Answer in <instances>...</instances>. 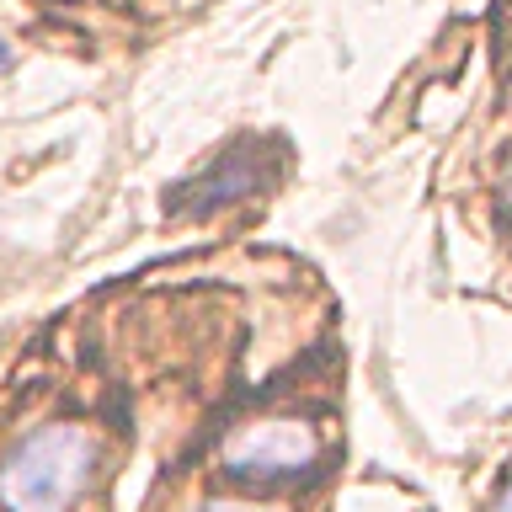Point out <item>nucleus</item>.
<instances>
[{"instance_id":"f257e3e1","label":"nucleus","mask_w":512,"mask_h":512,"mask_svg":"<svg viewBox=\"0 0 512 512\" xmlns=\"http://www.w3.org/2000/svg\"><path fill=\"white\" fill-rule=\"evenodd\" d=\"M96 459H102V443L91 427H38L0 459V502L6 512H75L91 486Z\"/></svg>"},{"instance_id":"f03ea898","label":"nucleus","mask_w":512,"mask_h":512,"mask_svg":"<svg viewBox=\"0 0 512 512\" xmlns=\"http://www.w3.org/2000/svg\"><path fill=\"white\" fill-rule=\"evenodd\" d=\"M326 454V438L310 416H251L224 432L219 464L240 480H283L315 470Z\"/></svg>"},{"instance_id":"7ed1b4c3","label":"nucleus","mask_w":512,"mask_h":512,"mask_svg":"<svg viewBox=\"0 0 512 512\" xmlns=\"http://www.w3.org/2000/svg\"><path fill=\"white\" fill-rule=\"evenodd\" d=\"M256 182H262V144L240 139L208 171H198L182 187H171L166 192V208H176V214H214V208L240 203L246 192H256Z\"/></svg>"},{"instance_id":"20e7f679","label":"nucleus","mask_w":512,"mask_h":512,"mask_svg":"<svg viewBox=\"0 0 512 512\" xmlns=\"http://www.w3.org/2000/svg\"><path fill=\"white\" fill-rule=\"evenodd\" d=\"M502 208L512 214V160H507V171H502Z\"/></svg>"},{"instance_id":"39448f33","label":"nucleus","mask_w":512,"mask_h":512,"mask_svg":"<svg viewBox=\"0 0 512 512\" xmlns=\"http://www.w3.org/2000/svg\"><path fill=\"white\" fill-rule=\"evenodd\" d=\"M491 512H512V480L502 486V496H496V502H491Z\"/></svg>"},{"instance_id":"423d86ee","label":"nucleus","mask_w":512,"mask_h":512,"mask_svg":"<svg viewBox=\"0 0 512 512\" xmlns=\"http://www.w3.org/2000/svg\"><path fill=\"white\" fill-rule=\"evenodd\" d=\"M208 512H283V507H235L230 502V507H208Z\"/></svg>"},{"instance_id":"0eeeda50","label":"nucleus","mask_w":512,"mask_h":512,"mask_svg":"<svg viewBox=\"0 0 512 512\" xmlns=\"http://www.w3.org/2000/svg\"><path fill=\"white\" fill-rule=\"evenodd\" d=\"M6 64H11V48H6V38H0V70H6Z\"/></svg>"}]
</instances>
